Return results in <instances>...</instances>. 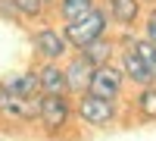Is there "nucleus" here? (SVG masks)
Wrapping results in <instances>:
<instances>
[{"label":"nucleus","instance_id":"1","mask_svg":"<svg viewBox=\"0 0 156 141\" xmlns=\"http://www.w3.org/2000/svg\"><path fill=\"white\" fill-rule=\"evenodd\" d=\"M122 72L125 82L140 85H153L156 82V44L147 38H131L122 50Z\"/></svg>","mask_w":156,"mask_h":141},{"label":"nucleus","instance_id":"2","mask_svg":"<svg viewBox=\"0 0 156 141\" xmlns=\"http://www.w3.org/2000/svg\"><path fill=\"white\" fill-rule=\"evenodd\" d=\"M106 28H109V16H106V9L94 6L90 13H84V16H78V19L66 22V25H62V35H66L69 47L81 50V47H87V44H94L97 38H103V35H106Z\"/></svg>","mask_w":156,"mask_h":141},{"label":"nucleus","instance_id":"3","mask_svg":"<svg viewBox=\"0 0 156 141\" xmlns=\"http://www.w3.org/2000/svg\"><path fill=\"white\" fill-rule=\"evenodd\" d=\"M75 113H78V119L84 125L103 129V125H109L119 116V107H115V100H109V97H97L90 91H81L78 94V104H75Z\"/></svg>","mask_w":156,"mask_h":141},{"label":"nucleus","instance_id":"4","mask_svg":"<svg viewBox=\"0 0 156 141\" xmlns=\"http://www.w3.org/2000/svg\"><path fill=\"white\" fill-rule=\"evenodd\" d=\"M72 119V104L66 94H37V122L47 132H62Z\"/></svg>","mask_w":156,"mask_h":141},{"label":"nucleus","instance_id":"5","mask_svg":"<svg viewBox=\"0 0 156 141\" xmlns=\"http://www.w3.org/2000/svg\"><path fill=\"white\" fill-rule=\"evenodd\" d=\"M122 88H125V72H122V66H112V63H100V66H94L90 82H87V91H90V94L119 100Z\"/></svg>","mask_w":156,"mask_h":141},{"label":"nucleus","instance_id":"6","mask_svg":"<svg viewBox=\"0 0 156 141\" xmlns=\"http://www.w3.org/2000/svg\"><path fill=\"white\" fill-rule=\"evenodd\" d=\"M31 44H34V54L41 57L44 63H59L62 57L69 54V41H66V35H62L59 28H37L34 38H31Z\"/></svg>","mask_w":156,"mask_h":141},{"label":"nucleus","instance_id":"7","mask_svg":"<svg viewBox=\"0 0 156 141\" xmlns=\"http://www.w3.org/2000/svg\"><path fill=\"white\" fill-rule=\"evenodd\" d=\"M0 91L6 94H16V97H34L41 94V88H37V72H9L0 79Z\"/></svg>","mask_w":156,"mask_h":141},{"label":"nucleus","instance_id":"8","mask_svg":"<svg viewBox=\"0 0 156 141\" xmlns=\"http://www.w3.org/2000/svg\"><path fill=\"white\" fill-rule=\"evenodd\" d=\"M37 88H41V94H69L66 72L59 63H44L37 69Z\"/></svg>","mask_w":156,"mask_h":141},{"label":"nucleus","instance_id":"9","mask_svg":"<svg viewBox=\"0 0 156 141\" xmlns=\"http://www.w3.org/2000/svg\"><path fill=\"white\" fill-rule=\"evenodd\" d=\"M66 72V85H69V94H81L87 91V82H90V72H94V66L78 54L75 60H69V66L62 69Z\"/></svg>","mask_w":156,"mask_h":141},{"label":"nucleus","instance_id":"10","mask_svg":"<svg viewBox=\"0 0 156 141\" xmlns=\"http://www.w3.org/2000/svg\"><path fill=\"white\" fill-rule=\"evenodd\" d=\"M106 16L122 28H131L140 16V0H106Z\"/></svg>","mask_w":156,"mask_h":141},{"label":"nucleus","instance_id":"11","mask_svg":"<svg viewBox=\"0 0 156 141\" xmlns=\"http://www.w3.org/2000/svg\"><path fill=\"white\" fill-rule=\"evenodd\" d=\"M78 54H81V57H84V60L90 63V66H100V63H109V60H112V41H109L106 35H103V38H97L94 44L81 47Z\"/></svg>","mask_w":156,"mask_h":141},{"label":"nucleus","instance_id":"12","mask_svg":"<svg viewBox=\"0 0 156 141\" xmlns=\"http://www.w3.org/2000/svg\"><path fill=\"white\" fill-rule=\"evenodd\" d=\"M134 107L144 119H156V82L153 85H140V91L134 97Z\"/></svg>","mask_w":156,"mask_h":141},{"label":"nucleus","instance_id":"13","mask_svg":"<svg viewBox=\"0 0 156 141\" xmlns=\"http://www.w3.org/2000/svg\"><path fill=\"white\" fill-rule=\"evenodd\" d=\"M94 6H97V0H56V9H59L62 22H72L78 16H84V13H90Z\"/></svg>","mask_w":156,"mask_h":141},{"label":"nucleus","instance_id":"14","mask_svg":"<svg viewBox=\"0 0 156 141\" xmlns=\"http://www.w3.org/2000/svg\"><path fill=\"white\" fill-rule=\"evenodd\" d=\"M9 3H12V9H16L19 16H25V19H37V16H44V9L53 6L56 0H9Z\"/></svg>","mask_w":156,"mask_h":141},{"label":"nucleus","instance_id":"15","mask_svg":"<svg viewBox=\"0 0 156 141\" xmlns=\"http://www.w3.org/2000/svg\"><path fill=\"white\" fill-rule=\"evenodd\" d=\"M144 38L156 44V9H153L150 16H147V25H144Z\"/></svg>","mask_w":156,"mask_h":141}]
</instances>
